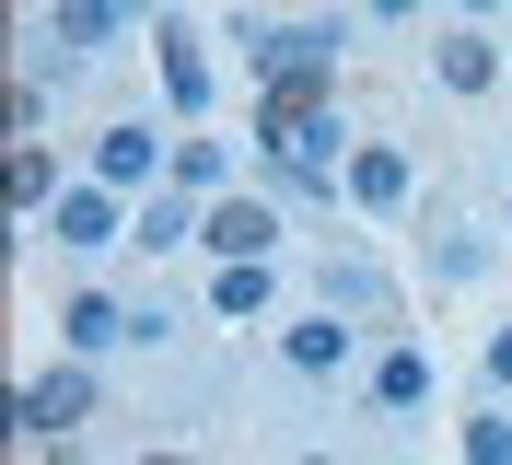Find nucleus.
Here are the masks:
<instances>
[{"label": "nucleus", "instance_id": "24", "mask_svg": "<svg viewBox=\"0 0 512 465\" xmlns=\"http://www.w3.org/2000/svg\"><path fill=\"white\" fill-rule=\"evenodd\" d=\"M303 465H338V454H303Z\"/></svg>", "mask_w": 512, "mask_h": 465}, {"label": "nucleus", "instance_id": "9", "mask_svg": "<svg viewBox=\"0 0 512 465\" xmlns=\"http://www.w3.org/2000/svg\"><path fill=\"white\" fill-rule=\"evenodd\" d=\"M408 152H396V140H361V152H350V198H361V210H408Z\"/></svg>", "mask_w": 512, "mask_h": 465}, {"label": "nucleus", "instance_id": "6", "mask_svg": "<svg viewBox=\"0 0 512 465\" xmlns=\"http://www.w3.org/2000/svg\"><path fill=\"white\" fill-rule=\"evenodd\" d=\"M47 233H59L70 256H94V245H117L128 221H117V186H70L59 210H47Z\"/></svg>", "mask_w": 512, "mask_h": 465}, {"label": "nucleus", "instance_id": "21", "mask_svg": "<svg viewBox=\"0 0 512 465\" xmlns=\"http://www.w3.org/2000/svg\"><path fill=\"white\" fill-rule=\"evenodd\" d=\"M361 12H373V24H408V12H419V0H361Z\"/></svg>", "mask_w": 512, "mask_h": 465}, {"label": "nucleus", "instance_id": "4", "mask_svg": "<svg viewBox=\"0 0 512 465\" xmlns=\"http://www.w3.org/2000/svg\"><path fill=\"white\" fill-rule=\"evenodd\" d=\"M59 338H70V361H105L117 338H140V303H105V291H70V303H59Z\"/></svg>", "mask_w": 512, "mask_h": 465}, {"label": "nucleus", "instance_id": "17", "mask_svg": "<svg viewBox=\"0 0 512 465\" xmlns=\"http://www.w3.org/2000/svg\"><path fill=\"white\" fill-rule=\"evenodd\" d=\"M268 303H280V268H222L210 279V314H233V326H256Z\"/></svg>", "mask_w": 512, "mask_h": 465}, {"label": "nucleus", "instance_id": "15", "mask_svg": "<svg viewBox=\"0 0 512 465\" xmlns=\"http://www.w3.org/2000/svg\"><path fill=\"white\" fill-rule=\"evenodd\" d=\"M291 372H350V349H361V326H338V314H303V326H291Z\"/></svg>", "mask_w": 512, "mask_h": 465}, {"label": "nucleus", "instance_id": "16", "mask_svg": "<svg viewBox=\"0 0 512 465\" xmlns=\"http://www.w3.org/2000/svg\"><path fill=\"white\" fill-rule=\"evenodd\" d=\"M128 245H198V198H175V186H152V198H140V221H128Z\"/></svg>", "mask_w": 512, "mask_h": 465}, {"label": "nucleus", "instance_id": "1", "mask_svg": "<svg viewBox=\"0 0 512 465\" xmlns=\"http://www.w3.org/2000/svg\"><path fill=\"white\" fill-rule=\"evenodd\" d=\"M338 47L350 12H303V24H245V70L268 93H338Z\"/></svg>", "mask_w": 512, "mask_h": 465}, {"label": "nucleus", "instance_id": "22", "mask_svg": "<svg viewBox=\"0 0 512 465\" xmlns=\"http://www.w3.org/2000/svg\"><path fill=\"white\" fill-rule=\"evenodd\" d=\"M454 12H466V24H478V12H501V0H454Z\"/></svg>", "mask_w": 512, "mask_h": 465}, {"label": "nucleus", "instance_id": "7", "mask_svg": "<svg viewBox=\"0 0 512 465\" xmlns=\"http://www.w3.org/2000/svg\"><path fill=\"white\" fill-rule=\"evenodd\" d=\"M47 47H59V59H94L105 35H128V0H59V12H47Z\"/></svg>", "mask_w": 512, "mask_h": 465}, {"label": "nucleus", "instance_id": "11", "mask_svg": "<svg viewBox=\"0 0 512 465\" xmlns=\"http://www.w3.org/2000/svg\"><path fill=\"white\" fill-rule=\"evenodd\" d=\"M152 47H163V93H175V117H210V59H198V35L163 24Z\"/></svg>", "mask_w": 512, "mask_h": 465}, {"label": "nucleus", "instance_id": "23", "mask_svg": "<svg viewBox=\"0 0 512 465\" xmlns=\"http://www.w3.org/2000/svg\"><path fill=\"white\" fill-rule=\"evenodd\" d=\"M152 465H198V454H152Z\"/></svg>", "mask_w": 512, "mask_h": 465}, {"label": "nucleus", "instance_id": "12", "mask_svg": "<svg viewBox=\"0 0 512 465\" xmlns=\"http://www.w3.org/2000/svg\"><path fill=\"white\" fill-rule=\"evenodd\" d=\"M163 186H175V198H233V152L187 128V140H175V163H163Z\"/></svg>", "mask_w": 512, "mask_h": 465}, {"label": "nucleus", "instance_id": "8", "mask_svg": "<svg viewBox=\"0 0 512 465\" xmlns=\"http://www.w3.org/2000/svg\"><path fill=\"white\" fill-rule=\"evenodd\" d=\"M431 82H443V93H489V82H501V47H489V24H454L443 47H431Z\"/></svg>", "mask_w": 512, "mask_h": 465}, {"label": "nucleus", "instance_id": "2", "mask_svg": "<svg viewBox=\"0 0 512 465\" xmlns=\"http://www.w3.org/2000/svg\"><path fill=\"white\" fill-rule=\"evenodd\" d=\"M198 245L222 256V268H268V256H280V198H245V186L210 198V210H198Z\"/></svg>", "mask_w": 512, "mask_h": 465}, {"label": "nucleus", "instance_id": "10", "mask_svg": "<svg viewBox=\"0 0 512 465\" xmlns=\"http://www.w3.org/2000/svg\"><path fill=\"white\" fill-rule=\"evenodd\" d=\"M0 198H12V221H35V210H59V198H70L59 163H47V140H12V175H0Z\"/></svg>", "mask_w": 512, "mask_h": 465}, {"label": "nucleus", "instance_id": "20", "mask_svg": "<svg viewBox=\"0 0 512 465\" xmlns=\"http://www.w3.org/2000/svg\"><path fill=\"white\" fill-rule=\"evenodd\" d=\"M489 384H512V326H501V338H489Z\"/></svg>", "mask_w": 512, "mask_h": 465}, {"label": "nucleus", "instance_id": "14", "mask_svg": "<svg viewBox=\"0 0 512 465\" xmlns=\"http://www.w3.org/2000/svg\"><path fill=\"white\" fill-rule=\"evenodd\" d=\"M373 407H384V419L431 407V349H384V361H373Z\"/></svg>", "mask_w": 512, "mask_h": 465}, {"label": "nucleus", "instance_id": "13", "mask_svg": "<svg viewBox=\"0 0 512 465\" xmlns=\"http://www.w3.org/2000/svg\"><path fill=\"white\" fill-rule=\"evenodd\" d=\"M326 314H373L384 326V314H396V279H384L373 256H338V268H326Z\"/></svg>", "mask_w": 512, "mask_h": 465}, {"label": "nucleus", "instance_id": "18", "mask_svg": "<svg viewBox=\"0 0 512 465\" xmlns=\"http://www.w3.org/2000/svg\"><path fill=\"white\" fill-rule=\"evenodd\" d=\"M501 268V245H489V233H443V245H431V279H454V291H466V279H489Z\"/></svg>", "mask_w": 512, "mask_h": 465}, {"label": "nucleus", "instance_id": "19", "mask_svg": "<svg viewBox=\"0 0 512 465\" xmlns=\"http://www.w3.org/2000/svg\"><path fill=\"white\" fill-rule=\"evenodd\" d=\"M466 465H512V419L489 407V419H466Z\"/></svg>", "mask_w": 512, "mask_h": 465}, {"label": "nucleus", "instance_id": "5", "mask_svg": "<svg viewBox=\"0 0 512 465\" xmlns=\"http://www.w3.org/2000/svg\"><path fill=\"white\" fill-rule=\"evenodd\" d=\"M163 163H175V152H163V140H152L140 117L94 140V186H117V198H128V186H163Z\"/></svg>", "mask_w": 512, "mask_h": 465}, {"label": "nucleus", "instance_id": "3", "mask_svg": "<svg viewBox=\"0 0 512 465\" xmlns=\"http://www.w3.org/2000/svg\"><path fill=\"white\" fill-rule=\"evenodd\" d=\"M82 419H94V372H82V361L35 372L24 396H12V431H24V442H70V431H82Z\"/></svg>", "mask_w": 512, "mask_h": 465}]
</instances>
